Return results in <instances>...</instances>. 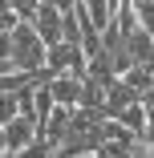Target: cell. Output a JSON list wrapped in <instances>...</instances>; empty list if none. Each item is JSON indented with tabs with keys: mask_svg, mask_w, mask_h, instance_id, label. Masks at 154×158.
Returning <instances> with one entry per match:
<instances>
[{
	"mask_svg": "<svg viewBox=\"0 0 154 158\" xmlns=\"http://www.w3.org/2000/svg\"><path fill=\"white\" fill-rule=\"evenodd\" d=\"M134 102H142V89H134L126 77H114L110 85H106V114H114V110H126V106H134Z\"/></svg>",
	"mask_w": 154,
	"mask_h": 158,
	"instance_id": "cell-4",
	"label": "cell"
},
{
	"mask_svg": "<svg viewBox=\"0 0 154 158\" xmlns=\"http://www.w3.org/2000/svg\"><path fill=\"white\" fill-rule=\"evenodd\" d=\"M16 114H20V98H16V93H0V126L12 122Z\"/></svg>",
	"mask_w": 154,
	"mask_h": 158,
	"instance_id": "cell-11",
	"label": "cell"
},
{
	"mask_svg": "<svg viewBox=\"0 0 154 158\" xmlns=\"http://www.w3.org/2000/svg\"><path fill=\"white\" fill-rule=\"evenodd\" d=\"M8 8L16 12V20H33L37 8H41V0H8Z\"/></svg>",
	"mask_w": 154,
	"mask_h": 158,
	"instance_id": "cell-12",
	"label": "cell"
},
{
	"mask_svg": "<svg viewBox=\"0 0 154 158\" xmlns=\"http://www.w3.org/2000/svg\"><path fill=\"white\" fill-rule=\"evenodd\" d=\"M4 154H8V150H4V130H0V158H4Z\"/></svg>",
	"mask_w": 154,
	"mask_h": 158,
	"instance_id": "cell-18",
	"label": "cell"
},
{
	"mask_svg": "<svg viewBox=\"0 0 154 158\" xmlns=\"http://www.w3.org/2000/svg\"><path fill=\"white\" fill-rule=\"evenodd\" d=\"M8 37H12V65H16V69L33 73V69L45 65V41L37 37L33 20H16Z\"/></svg>",
	"mask_w": 154,
	"mask_h": 158,
	"instance_id": "cell-1",
	"label": "cell"
},
{
	"mask_svg": "<svg viewBox=\"0 0 154 158\" xmlns=\"http://www.w3.org/2000/svg\"><path fill=\"white\" fill-rule=\"evenodd\" d=\"M8 69H16V65H12V57H0V73H8Z\"/></svg>",
	"mask_w": 154,
	"mask_h": 158,
	"instance_id": "cell-15",
	"label": "cell"
},
{
	"mask_svg": "<svg viewBox=\"0 0 154 158\" xmlns=\"http://www.w3.org/2000/svg\"><path fill=\"white\" fill-rule=\"evenodd\" d=\"M69 114H73V106H53V110H49V118H45L41 138H49V142H53V150L65 142V134H69Z\"/></svg>",
	"mask_w": 154,
	"mask_h": 158,
	"instance_id": "cell-7",
	"label": "cell"
},
{
	"mask_svg": "<svg viewBox=\"0 0 154 158\" xmlns=\"http://www.w3.org/2000/svg\"><path fill=\"white\" fill-rule=\"evenodd\" d=\"M53 4H57L61 12H69V8H77V4H81V0H53Z\"/></svg>",
	"mask_w": 154,
	"mask_h": 158,
	"instance_id": "cell-14",
	"label": "cell"
},
{
	"mask_svg": "<svg viewBox=\"0 0 154 158\" xmlns=\"http://www.w3.org/2000/svg\"><path fill=\"white\" fill-rule=\"evenodd\" d=\"M0 57H12V37L0 33Z\"/></svg>",
	"mask_w": 154,
	"mask_h": 158,
	"instance_id": "cell-13",
	"label": "cell"
},
{
	"mask_svg": "<svg viewBox=\"0 0 154 158\" xmlns=\"http://www.w3.org/2000/svg\"><path fill=\"white\" fill-rule=\"evenodd\" d=\"M146 126L154 130V106H146Z\"/></svg>",
	"mask_w": 154,
	"mask_h": 158,
	"instance_id": "cell-16",
	"label": "cell"
},
{
	"mask_svg": "<svg viewBox=\"0 0 154 158\" xmlns=\"http://www.w3.org/2000/svg\"><path fill=\"white\" fill-rule=\"evenodd\" d=\"M146 138H150V158H154V130H146Z\"/></svg>",
	"mask_w": 154,
	"mask_h": 158,
	"instance_id": "cell-17",
	"label": "cell"
},
{
	"mask_svg": "<svg viewBox=\"0 0 154 158\" xmlns=\"http://www.w3.org/2000/svg\"><path fill=\"white\" fill-rule=\"evenodd\" d=\"M61 41L65 45H81V16H77V8L61 12Z\"/></svg>",
	"mask_w": 154,
	"mask_h": 158,
	"instance_id": "cell-9",
	"label": "cell"
},
{
	"mask_svg": "<svg viewBox=\"0 0 154 158\" xmlns=\"http://www.w3.org/2000/svg\"><path fill=\"white\" fill-rule=\"evenodd\" d=\"M49 93L57 106H81V77L73 73H53L49 77Z\"/></svg>",
	"mask_w": 154,
	"mask_h": 158,
	"instance_id": "cell-5",
	"label": "cell"
},
{
	"mask_svg": "<svg viewBox=\"0 0 154 158\" xmlns=\"http://www.w3.org/2000/svg\"><path fill=\"white\" fill-rule=\"evenodd\" d=\"M0 130H4V150H24L28 142H33L37 138V126H33V118H24V114H16L12 122H4V126H0Z\"/></svg>",
	"mask_w": 154,
	"mask_h": 158,
	"instance_id": "cell-3",
	"label": "cell"
},
{
	"mask_svg": "<svg viewBox=\"0 0 154 158\" xmlns=\"http://www.w3.org/2000/svg\"><path fill=\"white\" fill-rule=\"evenodd\" d=\"M0 12H8V0H0Z\"/></svg>",
	"mask_w": 154,
	"mask_h": 158,
	"instance_id": "cell-19",
	"label": "cell"
},
{
	"mask_svg": "<svg viewBox=\"0 0 154 158\" xmlns=\"http://www.w3.org/2000/svg\"><path fill=\"white\" fill-rule=\"evenodd\" d=\"M81 8L89 12V20H94L98 28H106L114 20V8H110V0H81Z\"/></svg>",
	"mask_w": 154,
	"mask_h": 158,
	"instance_id": "cell-10",
	"label": "cell"
},
{
	"mask_svg": "<svg viewBox=\"0 0 154 158\" xmlns=\"http://www.w3.org/2000/svg\"><path fill=\"white\" fill-rule=\"evenodd\" d=\"M110 118H118L130 134H146V130H150V126H146V106H142V102H134V106H126V110H114Z\"/></svg>",
	"mask_w": 154,
	"mask_h": 158,
	"instance_id": "cell-8",
	"label": "cell"
},
{
	"mask_svg": "<svg viewBox=\"0 0 154 158\" xmlns=\"http://www.w3.org/2000/svg\"><path fill=\"white\" fill-rule=\"evenodd\" d=\"M77 158H98V154H77Z\"/></svg>",
	"mask_w": 154,
	"mask_h": 158,
	"instance_id": "cell-20",
	"label": "cell"
},
{
	"mask_svg": "<svg viewBox=\"0 0 154 158\" xmlns=\"http://www.w3.org/2000/svg\"><path fill=\"white\" fill-rule=\"evenodd\" d=\"M33 28H37V37L45 41V49L61 41V8L53 4V0H41V8L33 16Z\"/></svg>",
	"mask_w": 154,
	"mask_h": 158,
	"instance_id": "cell-2",
	"label": "cell"
},
{
	"mask_svg": "<svg viewBox=\"0 0 154 158\" xmlns=\"http://www.w3.org/2000/svg\"><path fill=\"white\" fill-rule=\"evenodd\" d=\"M126 49H130V65H146L154 69V37L138 24L134 33H126Z\"/></svg>",
	"mask_w": 154,
	"mask_h": 158,
	"instance_id": "cell-6",
	"label": "cell"
}]
</instances>
